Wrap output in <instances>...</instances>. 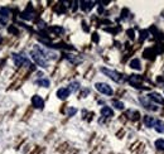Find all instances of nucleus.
Masks as SVG:
<instances>
[{"label": "nucleus", "mask_w": 164, "mask_h": 154, "mask_svg": "<svg viewBox=\"0 0 164 154\" xmlns=\"http://www.w3.org/2000/svg\"><path fill=\"white\" fill-rule=\"evenodd\" d=\"M67 60H68V61H71L72 63H80V62H82L81 58H75V57H72L71 54H68V56H67Z\"/></svg>", "instance_id": "20"}, {"label": "nucleus", "mask_w": 164, "mask_h": 154, "mask_svg": "<svg viewBox=\"0 0 164 154\" xmlns=\"http://www.w3.org/2000/svg\"><path fill=\"white\" fill-rule=\"evenodd\" d=\"M70 94H71V91L68 90L67 87H62V89H59L57 91V96H58V99H61V100H66L67 97L70 96Z\"/></svg>", "instance_id": "8"}, {"label": "nucleus", "mask_w": 164, "mask_h": 154, "mask_svg": "<svg viewBox=\"0 0 164 154\" xmlns=\"http://www.w3.org/2000/svg\"><path fill=\"white\" fill-rule=\"evenodd\" d=\"M101 115L105 116V118H111V116H114V111L109 106H104L101 109Z\"/></svg>", "instance_id": "10"}, {"label": "nucleus", "mask_w": 164, "mask_h": 154, "mask_svg": "<svg viewBox=\"0 0 164 154\" xmlns=\"http://www.w3.org/2000/svg\"><path fill=\"white\" fill-rule=\"evenodd\" d=\"M101 72L105 73L107 77H110V78H111L113 81H115V82H120V81H121V77H120V75H119L116 71H113V69H109V68L102 67V68H101Z\"/></svg>", "instance_id": "4"}, {"label": "nucleus", "mask_w": 164, "mask_h": 154, "mask_svg": "<svg viewBox=\"0 0 164 154\" xmlns=\"http://www.w3.org/2000/svg\"><path fill=\"white\" fill-rule=\"evenodd\" d=\"M9 14H10V10H9V8H0V17H3L4 19H6L8 17H9Z\"/></svg>", "instance_id": "15"}, {"label": "nucleus", "mask_w": 164, "mask_h": 154, "mask_svg": "<svg viewBox=\"0 0 164 154\" xmlns=\"http://www.w3.org/2000/svg\"><path fill=\"white\" fill-rule=\"evenodd\" d=\"M95 87H96V90L106 96H111L114 94L113 89L107 85V83H104V82H97V83H95Z\"/></svg>", "instance_id": "3"}, {"label": "nucleus", "mask_w": 164, "mask_h": 154, "mask_svg": "<svg viewBox=\"0 0 164 154\" xmlns=\"http://www.w3.org/2000/svg\"><path fill=\"white\" fill-rule=\"evenodd\" d=\"M67 89L70 90L71 92H76V91L80 89V82H77V81H73V82H71V83H70V86H68Z\"/></svg>", "instance_id": "13"}, {"label": "nucleus", "mask_w": 164, "mask_h": 154, "mask_svg": "<svg viewBox=\"0 0 164 154\" xmlns=\"http://www.w3.org/2000/svg\"><path fill=\"white\" fill-rule=\"evenodd\" d=\"M144 124L148 128H154L155 124H157V119H154L153 116H145L144 118Z\"/></svg>", "instance_id": "9"}, {"label": "nucleus", "mask_w": 164, "mask_h": 154, "mask_svg": "<svg viewBox=\"0 0 164 154\" xmlns=\"http://www.w3.org/2000/svg\"><path fill=\"white\" fill-rule=\"evenodd\" d=\"M13 61H14L15 66H18V67H31L32 66V63L28 58L22 54H18V53H13Z\"/></svg>", "instance_id": "1"}, {"label": "nucleus", "mask_w": 164, "mask_h": 154, "mask_svg": "<svg viewBox=\"0 0 164 154\" xmlns=\"http://www.w3.org/2000/svg\"><path fill=\"white\" fill-rule=\"evenodd\" d=\"M81 4H82V9L84 10H88V9H91L92 6H93V3L92 2H81Z\"/></svg>", "instance_id": "17"}, {"label": "nucleus", "mask_w": 164, "mask_h": 154, "mask_svg": "<svg viewBox=\"0 0 164 154\" xmlns=\"http://www.w3.org/2000/svg\"><path fill=\"white\" fill-rule=\"evenodd\" d=\"M76 113H77V110L75 107H70V109H68V111H67V114L70 115V116H73Z\"/></svg>", "instance_id": "21"}, {"label": "nucleus", "mask_w": 164, "mask_h": 154, "mask_svg": "<svg viewBox=\"0 0 164 154\" xmlns=\"http://www.w3.org/2000/svg\"><path fill=\"white\" fill-rule=\"evenodd\" d=\"M31 56H32V58L34 60V62H35L38 66L43 67V68H46V67L48 66V62H47V60L43 57V54H42V53H39L37 49L32 51V52H31Z\"/></svg>", "instance_id": "2"}, {"label": "nucleus", "mask_w": 164, "mask_h": 154, "mask_svg": "<svg viewBox=\"0 0 164 154\" xmlns=\"http://www.w3.org/2000/svg\"><path fill=\"white\" fill-rule=\"evenodd\" d=\"M146 97H148L149 100L155 101L157 104H162V105H164V99H163V97H162L159 94H157V92H150Z\"/></svg>", "instance_id": "7"}, {"label": "nucleus", "mask_w": 164, "mask_h": 154, "mask_svg": "<svg viewBox=\"0 0 164 154\" xmlns=\"http://www.w3.org/2000/svg\"><path fill=\"white\" fill-rule=\"evenodd\" d=\"M113 105H114L116 109H119V110H122V109H124V104H122L121 101H117V100H113Z\"/></svg>", "instance_id": "19"}, {"label": "nucleus", "mask_w": 164, "mask_h": 154, "mask_svg": "<svg viewBox=\"0 0 164 154\" xmlns=\"http://www.w3.org/2000/svg\"><path fill=\"white\" fill-rule=\"evenodd\" d=\"M32 104H33V106L37 107V109H43V106H44L43 99H42L40 96H38V95H35V96L32 97Z\"/></svg>", "instance_id": "6"}, {"label": "nucleus", "mask_w": 164, "mask_h": 154, "mask_svg": "<svg viewBox=\"0 0 164 154\" xmlns=\"http://www.w3.org/2000/svg\"><path fill=\"white\" fill-rule=\"evenodd\" d=\"M33 15H34L33 11H23V13H22V18H23V19H27V20L33 19Z\"/></svg>", "instance_id": "16"}, {"label": "nucleus", "mask_w": 164, "mask_h": 154, "mask_svg": "<svg viewBox=\"0 0 164 154\" xmlns=\"http://www.w3.org/2000/svg\"><path fill=\"white\" fill-rule=\"evenodd\" d=\"M154 129H155L158 133L164 134V123H163V121H160V120H157V124H155Z\"/></svg>", "instance_id": "14"}, {"label": "nucleus", "mask_w": 164, "mask_h": 154, "mask_svg": "<svg viewBox=\"0 0 164 154\" xmlns=\"http://www.w3.org/2000/svg\"><path fill=\"white\" fill-rule=\"evenodd\" d=\"M155 147H157V149L164 150V139H158L155 142Z\"/></svg>", "instance_id": "18"}, {"label": "nucleus", "mask_w": 164, "mask_h": 154, "mask_svg": "<svg viewBox=\"0 0 164 154\" xmlns=\"http://www.w3.org/2000/svg\"><path fill=\"white\" fill-rule=\"evenodd\" d=\"M139 101L141 102V105L148 109V110H153V111H157L158 110V106H155L153 102H150V100L148 99V97H139Z\"/></svg>", "instance_id": "5"}, {"label": "nucleus", "mask_w": 164, "mask_h": 154, "mask_svg": "<svg viewBox=\"0 0 164 154\" xmlns=\"http://www.w3.org/2000/svg\"><path fill=\"white\" fill-rule=\"evenodd\" d=\"M130 67L134 68V69H141V63L138 58H134L131 62H130Z\"/></svg>", "instance_id": "12"}, {"label": "nucleus", "mask_w": 164, "mask_h": 154, "mask_svg": "<svg viewBox=\"0 0 164 154\" xmlns=\"http://www.w3.org/2000/svg\"><path fill=\"white\" fill-rule=\"evenodd\" d=\"M35 85L42 86V87H49L51 81H49L48 78H39V80H37V81H35Z\"/></svg>", "instance_id": "11"}]
</instances>
